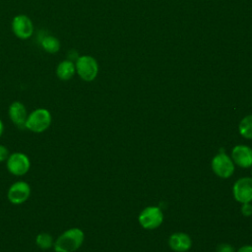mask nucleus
I'll list each match as a JSON object with an SVG mask.
<instances>
[{
	"label": "nucleus",
	"instance_id": "obj_1",
	"mask_svg": "<svg viewBox=\"0 0 252 252\" xmlns=\"http://www.w3.org/2000/svg\"><path fill=\"white\" fill-rule=\"evenodd\" d=\"M84 239V231L79 227H72L57 237L53 249L55 252H75L82 246Z\"/></svg>",
	"mask_w": 252,
	"mask_h": 252
},
{
	"label": "nucleus",
	"instance_id": "obj_2",
	"mask_svg": "<svg viewBox=\"0 0 252 252\" xmlns=\"http://www.w3.org/2000/svg\"><path fill=\"white\" fill-rule=\"evenodd\" d=\"M52 121V116L46 108H36L28 114L26 121V129L34 132L42 133L46 131Z\"/></svg>",
	"mask_w": 252,
	"mask_h": 252
},
{
	"label": "nucleus",
	"instance_id": "obj_3",
	"mask_svg": "<svg viewBox=\"0 0 252 252\" xmlns=\"http://www.w3.org/2000/svg\"><path fill=\"white\" fill-rule=\"evenodd\" d=\"M76 73L86 82L94 81L98 74V64L91 55H81L75 61Z\"/></svg>",
	"mask_w": 252,
	"mask_h": 252
},
{
	"label": "nucleus",
	"instance_id": "obj_4",
	"mask_svg": "<svg viewBox=\"0 0 252 252\" xmlns=\"http://www.w3.org/2000/svg\"><path fill=\"white\" fill-rule=\"evenodd\" d=\"M8 171L16 176L25 175L31 168V160L29 157L21 152L10 154L6 160Z\"/></svg>",
	"mask_w": 252,
	"mask_h": 252
},
{
	"label": "nucleus",
	"instance_id": "obj_5",
	"mask_svg": "<svg viewBox=\"0 0 252 252\" xmlns=\"http://www.w3.org/2000/svg\"><path fill=\"white\" fill-rule=\"evenodd\" d=\"M13 33L20 39H28L33 33V24L32 19L24 14L17 15L11 23Z\"/></svg>",
	"mask_w": 252,
	"mask_h": 252
},
{
	"label": "nucleus",
	"instance_id": "obj_6",
	"mask_svg": "<svg viewBox=\"0 0 252 252\" xmlns=\"http://www.w3.org/2000/svg\"><path fill=\"white\" fill-rule=\"evenodd\" d=\"M139 222L146 229L158 227L163 220V214L158 207H147L139 215Z\"/></svg>",
	"mask_w": 252,
	"mask_h": 252
},
{
	"label": "nucleus",
	"instance_id": "obj_7",
	"mask_svg": "<svg viewBox=\"0 0 252 252\" xmlns=\"http://www.w3.org/2000/svg\"><path fill=\"white\" fill-rule=\"evenodd\" d=\"M212 168L219 177L228 178L234 171V163L226 154L220 153L214 157L212 160Z\"/></svg>",
	"mask_w": 252,
	"mask_h": 252
},
{
	"label": "nucleus",
	"instance_id": "obj_8",
	"mask_svg": "<svg viewBox=\"0 0 252 252\" xmlns=\"http://www.w3.org/2000/svg\"><path fill=\"white\" fill-rule=\"evenodd\" d=\"M31 196V186L26 181H16L8 189L7 198L14 205L25 203Z\"/></svg>",
	"mask_w": 252,
	"mask_h": 252
},
{
	"label": "nucleus",
	"instance_id": "obj_9",
	"mask_svg": "<svg viewBox=\"0 0 252 252\" xmlns=\"http://www.w3.org/2000/svg\"><path fill=\"white\" fill-rule=\"evenodd\" d=\"M233 196L241 204L252 201V178L242 177L233 185Z\"/></svg>",
	"mask_w": 252,
	"mask_h": 252
},
{
	"label": "nucleus",
	"instance_id": "obj_10",
	"mask_svg": "<svg viewBox=\"0 0 252 252\" xmlns=\"http://www.w3.org/2000/svg\"><path fill=\"white\" fill-rule=\"evenodd\" d=\"M10 120L19 128H26L28 112L26 106L21 101H13L8 108Z\"/></svg>",
	"mask_w": 252,
	"mask_h": 252
},
{
	"label": "nucleus",
	"instance_id": "obj_11",
	"mask_svg": "<svg viewBox=\"0 0 252 252\" xmlns=\"http://www.w3.org/2000/svg\"><path fill=\"white\" fill-rule=\"evenodd\" d=\"M232 160L241 167H249L252 165V149L245 145H238L232 149Z\"/></svg>",
	"mask_w": 252,
	"mask_h": 252
},
{
	"label": "nucleus",
	"instance_id": "obj_12",
	"mask_svg": "<svg viewBox=\"0 0 252 252\" xmlns=\"http://www.w3.org/2000/svg\"><path fill=\"white\" fill-rule=\"evenodd\" d=\"M170 248L175 252H185L192 246V240L189 235L183 232H175L168 239Z\"/></svg>",
	"mask_w": 252,
	"mask_h": 252
},
{
	"label": "nucleus",
	"instance_id": "obj_13",
	"mask_svg": "<svg viewBox=\"0 0 252 252\" xmlns=\"http://www.w3.org/2000/svg\"><path fill=\"white\" fill-rule=\"evenodd\" d=\"M76 73L75 62L69 59L59 62L56 67V75L61 81H69Z\"/></svg>",
	"mask_w": 252,
	"mask_h": 252
},
{
	"label": "nucleus",
	"instance_id": "obj_14",
	"mask_svg": "<svg viewBox=\"0 0 252 252\" xmlns=\"http://www.w3.org/2000/svg\"><path fill=\"white\" fill-rule=\"evenodd\" d=\"M41 47L48 53H56L60 49V41L53 35H46L40 41Z\"/></svg>",
	"mask_w": 252,
	"mask_h": 252
},
{
	"label": "nucleus",
	"instance_id": "obj_15",
	"mask_svg": "<svg viewBox=\"0 0 252 252\" xmlns=\"http://www.w3.org/2000/svg\"><path fill=\"white\" fill-rule=\"evenodd\" d=\"M35 244L41 250H48L53 247L54 239L47 232H40L35 237Z\"/></svg>",
	"mask_w": 252,
	"mask_h": 252
},
{
	"label": "nucleus",
	"instance_id": "obj_16",
	"mask_svg": "<svg viewBox=\"0 0 252 252\" xmlns=\"http://www.w3.org/2000/svg\"><path fill=\"white\" fill-rule=\"evenodd\" d=\"M239 133L246 139H252V114L245 116L240 121Z\"/></svg>",
	"mask_w": 252,
	"mask_h": 252
},
{
	"label": "nucleus",
	"instance_id": "obj_17",
	"mask_svg": "<svg viewBox=\"0 0 252 252\" xmlns=\"http://www.w3.org/2000/svg\"><path fill=\"white\" fill-rule=\"evenodd\" d=\"M9 156H10L9 150L5 146L0 145V162L6 161Z\"/></svg>",
	"mask_w": 252,
	"mask_h": 252
},
{
	"label": "nucleus",
	"instance_id": "obj_18",
	"mask_svg": "<svg viewBox=\"0 0 252 252\" xmlns=\"http://www.w3.org/2000/svg\"><path fill=\"white\" fill-rule=\"evenodd\" d=\"M241 213L245 217H250L252 215V205L250 203H244L241 208Z\"/></svg>",
	"mask_w": 252,
	"mask_h": 252
},
{
	"label": "nucleus",
	"instance_id": "obj_19",
	"mask_svg": "<svg viewBox=\"0 0 252 252\" xmlns=\"http://www.w3.org/2000/svg\"><path fill=\"white\" fill-rule=\"evenodd\" d=\"M217 252H233V247L229 244H220L217 248Z\"/></svg>",
	"mask_w": 252,
	"mask_h": 252
},
{
	"label": "nucleus",
	"instance_id": "obj_20",
	"mask_svg": "<svg viewBox=\"0 0 252 252\" xmlns=\"http://www.w3.org/2000/svg\"><path fill=\"white\" fill-rule=\"evenodd\" d=\"M237 252H252V245H245L238 249Z\"/></svg>",
	"mask_w": 252,
	"mask_h": 252
},
{
	"label": "nucleus",
	"instance_id": "obj_21",
	"mask_svg": "<svg viewBox=\"0 0 252 252\" xmlns=\"http://www.w3.org/2000/svg\"><path fill=\"white\" fill-rule=\"evenodd\" d=\"M3 131H4V124H3L2 120L0 119V137H1L2 134H3Z\"/></svg>",
	"mask_w": 252,
	"mask_h": 252
}]
</instances>
